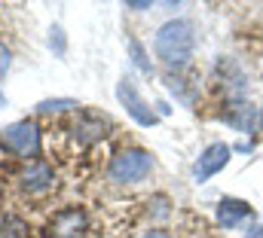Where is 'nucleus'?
I'll use <instances>...</instances> for the list:
<instances>
[{"instance_id":"obj_2","label":"nucleus","mask_w":263,"mask_h":238,"mask_svg":"<svg viewBox=\"0 0 263 238\" xmlns=\"http://www.w3.org/2000/svg\"><path fill=\"white\" fill-rule=\"evenodd\" d=\"M153 171V156L141 147H129V150H120L110 165H107V177L114 183H138Z\"/></svg>"},{"instance_id":"obj_11","label":"nucleus","mask_w":263,"mask_h":238,"mask_svg":"<svg viewBox=\"0 0 263 238\" xmlns=\"http://www.w3.org/2000/svg\"><path fill=\"white\" fill-rule=\"evenodd\" d=\"M0 238H28V226L18 217H3L0 220Z\"/></svg>"},{"instance_id":"obj_10","label":"nucleus","mask_w":263,"mask_h":238,"mask_svg":"<svg viewBox=\"0 0 263 238\" xmlns=\"http://www.w3.org/2000/svg\"><path fill=\"white\" fill-rule=\"evenodd\" d=\"M223 119L233 125V128H239V131H254L257 128V107L254 104H245V101H236V104H230V110L223 113Z\"/></svg>"},{"instance_id":"obj_13","label":"nucleus","mask_w":263,"mask_h":238,"mask_svg":"<svg viewBox=\"0 0 263 238\" xmlns=\"http://www.w3.org/2000/svg\"><path fill=\"white\" fill-rule=\"evenodd\" d=\"M6 67H9V49L0 43V73H6Z\"/></svg>"},{"instance_id":"obj_8","label":"nucleus","mask_w":263,"mask_h":238,"mask_svg":"<svg viewBox=\"0 0 263 238\" xmlns=\"http://www.w3.org/2000/svg\"><path fill=\"white\" fill-rule=\"evenodd\" d=\"M251 220H254V208L248 202H242V199H220V205H217V223L223 229H239V226H245Z\"/></svg>"},{"instance_id":"obj_9","label":"nucleus","mask_w":263,"mask_h":238,"mask_svg":"<svg viewBox=\"0 0 263 238\" xmlns=\"http://www.w3.org/2000/svg\"><path fill=\"white\" fill-rule=\"evenodd\" d=\"M107 134V119L104 116H95V113H77L73 119V137L80 141V144H95V141H101Z\"/></svg>"},{"instance_id":"obj_4","label":"nucleus","mask_w":263,"mask_h":238,"mask_svg":"<svg viewBox=\"0 0 263 238\" xmlns=\"http://www.w3.org/2000/svg\"><path fill=\"white\" fill-rule=\"evenodd\" d=\"M230 156H233L230 144H223V141H217V144H208V147L199 153L196 165H193V177H196L199 183H205L208 177H214L217 171H223V168L230 165Z\"/></svg>"},{"instance_id":"obj_18","label":"nucleus","mask_w":263,"mask_h":238,"mask_svg":"<svg viewBox=\"0 0 263 238\" xmlns=\"http://www.w3.org/2000/svg\"><path fill=\"white\" fill-rule=\"evenodd\" d=\"M0 199H3V189H0Z\"/></svg>"},{"instance_id":"obj_15","label":"nucleus","mask_w":263,"mask_h":238,"mask_svg":"<svg viewBox=\"0 0 263 238\" xmlns=\"http://www.w3.org/2000/svg\"><path fill=\"white\" fill-rule=\"evenodd\" d=\"M245 238H263V226H254V229H251Z\"/></svg>"},{"instance_id":"obj_17","label":"nucleus","mask_w":263,"mask_h":238,"mask_svg":"<svg viewBox=\"0 0 263 238\" xmlns=\"http://www.w3.org/2000/svg\"><path fill=\"white\" fill-rule=\"evenodd\" d=\"M0 104H3V95H0Z\"/></svg>"},{"instance_id":"obj_6","label":"nucleus","mask_w":263,"mask_h":238,"mask_svg":"<svg viewBox=\"0 0 263 238\" xmlns=\"http://www.w3.org/2000/svg\"><path fill=\"white\" fill-rule=\"evenodd\" d=\"M89 229L86 211L80 208H65L49 220V238H83Z\"/></svg>"},{"instance_id":"obj_3","label":"nucleus","mask_w":263,"mask_h":238,"mask_svg":"<svg viewBox=\"0 0 263 238\" xmlns=\"http://www.w3.org/2000/svg\"><path fill=\"white\" fill-rule=\"evenodd\" d=\"M0 147L18 159H37L40 156V128L34 119L12 122L0 131Z\"/></svg>"},{"instance_id":"obj_12","label":"nucleus","mask_w":263,"mask_h":238,"mask_svg":"<svg viewBox=\"0 0 263 238\" xmlns=\"http://www.w3.org/2000/svg\"><path fill=\"white\" fill-rule=\"evenodd\" d=\"M129 55H132V64H135L141 73H147V76L153 73V64L147 61V52H144V46H141L138 40H129Z\"/></svg>"},{"instance_id":"obj_16","label":"nucleus","mask_w":263,"mask_h":238,"mask_svg":"<svg viewBox=\"0 0 263 238\" xmlns=\"http://www.w3.org/2000/svg\"><path fill=\"white\" fill-rule=\"evenodd\" d=\"M129 9H150V3H126Z\"/></svg>"},{"instance_id":"obj_5","label":"nucleus","mask_w":263,"mask_h":238,"mask_svg":"<svg viewBox=\"0 0 263 238\" xmlns=\"http://www.w3.org/2000/svg\"><path fill=\"white\" fill-rule=\"evenodd\" d=\"M117 98H120V104L126 107V113H129L138 125H156V122H159V116L147 107V101L138 95V89H135V83H132L129 76L120 80V86H117Z\"/></svg>"},{"instance_id":"obj_1","label":"nucleus","mask_w":263,"mask_h":238,"mask_svg":"<svg viewBox=\"0 0 263 238\" xmlns=\"http://www.w3.org/2000/svg\"><path fill=\"white\" fill-rule=\"evenodd\" d=\"M153 49L162 64L168 67H187L193 52H196V34H193V22L187 18H172L165 22L156 37H153Z\"/></svg>"},{"instance_id":"obj_14","label":"nucleus","mask_w":263,"mask_h":238,"mask_svg":"<svg viewBox=\"0 0 263 238\" xmlns=\"http://www.w3.org/2000/svg\"><path fill=\"white\" fill-rule=\"evenodd\" d=\"M141 238H172V235H168L165 229H150V232H144Z\"/></svg>"},{"instance_id":"obj_7","label":"nucleus","mask_w":263,"mask_h":238,"mask_svg":"<svg viewBox=\"0 0 263 238\" xmlns=\"http://www.w3.org/2000/svg\"><path fill=\"white\" fill-rule=\"evenodd\" d=\"M52 183H55V174H52V168H49L43 159H34V162L18 174V186H22V192H28V195H43V192L52 189Z\"/></svg>"}]
</instances>
